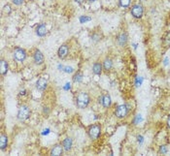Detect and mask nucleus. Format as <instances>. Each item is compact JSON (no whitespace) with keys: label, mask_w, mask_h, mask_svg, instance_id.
Segmentation results:
<instances>
[{"label":"nucleus","mask_w":170,"mask_h":156,"mask_svg":"<svg viewBox=\"0 0 170 156\" xmlns=\"http://www.w3.org/2000/svg\"><path fill=\"white\" fill-rule=\"evenodd\" d=\"M90 103V96L88 92L86 91H80L75 99V104L77 106V108L84 110L89 107Z\"/></svg>","instance_id":"1"},{"label":"nucleus","mask_w":170,"mask_h":156,"mask_svg":"<svg viewBox=\"0 0 170 156\" xmlns=\"http://www.w3.org/2000/svg\"><path fill=\"white\" fill-rule=\"evenodd\" d=\"M30 114H31V111H30L29 107L27 105H22L18 110L17 118H18V120H20V121H25L30 117Z\"/></svg>","instance_id":"2"},{"label":"nucleus","mask_w":170,"mask_h":156,"mask_svg":"<svg viewBox=\"0 0 170 156\" xmlns=\"http://www.w3.org/2000/svg\"><path fill=\"white\" fill-rule=\"evenodd\" d=\"M88 135L90 138V140H92V141H96L101 135V125L98 124V123L91 124L88 128Z\"/></svg>","instance_id":"3"},{"label":"nucleus","mask_w":170,"mask_h":156,"mask_svg":"<svg viewBox=\"0 0 170 156\" xmlns=\"http://www.w3.org/2000/svg\"><path fill=\"white\" fill-rule=\"evenodd\" d=\"M13 56H14V59H15L17 62L22 63V62H23L25 59H27V52H25L24 48L18 47V48H16L15 50H14Z\"/></svg>","instance_id":"4"},{"label":"nucleus","mask_w":170,"mask_h":156,"mask_svg":"<svg viewBox=\"0 0 170 156\" xmlns=\"http://www.w3.org/2000/svg\"><path fill=\"white\" fill-rule=\"evenodd\" d=\"M129 106L126 104H122V105H119L116 110H115V116L118 117V118H124L126 117V116L129 114Z\"/></svg>","instance_id":"5"},{"label":"nucleus","mask_w":170,"mask_h":156,"mask_svg":"<svg viewBox=\"0 0 170 156\" xmlns=\"http://www.w3.org/2000/svg\"><path fill=\"white\" fill-rule=\"evenodd\" d=\"M131 16L135 19H141L144 14V8L141 4H134L130 8Z\"/></svg>","instance_id":"6"},{"label":"nucleus","mask_w":170,"mask_h":156,"mask_svg":"<svg viewBox=\"0 0 170 156\" xmlns=\"http://www.w3.org/2000/svg\"><path fill=\"white\" fill-rule=\"evenodd\" d=\"M98 103L101 104V106L105 109H108L112 105V98L108 93H103L99 96L98 98Z\"/></svg>","instance_id":"7"},{"label":"nucleus","mask_w":170,"mask_h":156,"mask_svg":"<svg viewBox=\"0 0 170 156\" xmlns=\"http://www.w3.org/2000/svg\"><path fill=\"white\" fill-rule=\"evenodd\" d=\"M33 61L36 65H43L45 62V56L41 51L35 50V52L33 53Z\"/></svg>","instance_id":"8"},{"label":"nucleus","mask_w":170,"mask_h":156,"mask_svg":"<svg viewBox=\"0 0 170 156\" xmlns=\"http://www.w3.org/2000/svg\"><path fill=\"white\" fill-rule=\"evenodd\" d=\"M68 53H69V47H68V45L66 44H63L61 45V47L58 48V50H57V56H58V58H61V59H65Z\"/></svg>","instance_id":"9"},{"label":"nucleus","mask_w":170,"mask_h":156,"mask_svg":"<svg viewBox=\"0 0 170 156\" xmlns=\"http://www.w3.org/2000/svg\"><path fill=\"white\" fill-rule=\"evenodd\" d=\"M48 84L49 81L45 77H40L36 81V88L39 91H45L48 87Z\"/></svg>","instance_id":"10"},{"label":"nucleus","mask_w":170,"mask_h":156,"mask_svg":"<svg viewBox=\"0 0 170 156\" xmlns=\"http://www.w3.org/2000/svg\"><path fill=\"white\" fill-rule=\"evenodd\" d=\"M64 151V149L62 146V144H56L53 145V147L51 149L50 151V155L52 156H59V155H62Z\"/></svg>","instance_id":"11"},{"label":"nucleus","mask_w":170,"mask_h":156,"mask_svg":"<svg viewBox=\"0 0 170 156\" xmlns=\"http://www.w3.org/2000/svg\"><path fill=\"white\" fill-rule=\"evenodd\" d=\"M127 42H129V36H127L126 32H121L117 36V43L120 47H125Z\"/></svg>","instance_id":"12"},{"label":"nucleus","mask_w":170,"mask_h":156,"mask_svg":"<svg viewBox=\"0 0 170 156\" xmlns=\"http://www.w3.org/2000/svg\"><path fill=\"white\" fill-rule=\"evenodd\" d=\"M35 31H36V35L37 36H39V37H44L48 33V28L46 26V24L42 22V23L38 24V25L36 26Z\"/></svg>","instance_id":"13"},{"label":"nucleus","mask_w":170,"mask_h":156,"mask_svg":"<svg viewBox=\"0 0 170 156\" xmlns=\"http://www.w3.org/2000/svg\"><path fill=\"white\" fill-rule=\"evenodd\" d=\"M8 144H9V137H8L7 134L2 133L0 135V149H1V151L7 149Z\"/></svg>","instance_id":"14"},{"label":"nucleus","mask_w":170,"mask_h":156,"mask_svg":"<svg viewBox=\"0 0 170 156\" xmlns=\"http://www.w3.org/2000/svg\"><path fill=\"white\" fill-rule=\"evenodd\" d=\"M102 72H103V65H102V62L96 61L93 63L92 65V73L96 76H101Z\"/></svg>","instance_id":"15"},{"label":"nucleus","mask_w":170,"mask_h":156,"mask_svg":"<svg viewBox=\"0 0 170 156\" xmlns=\"http://www.w3.org/2000/svg\"><path fill=\"white\" fill-rule=\"evenodd\" d=\"M8 71H9V63H8L4 58L0 59V74L1 76H5L7 75Z\"/></svg>","instance_id":"16"},{"label":"nucleus","mask_w":170,"mask_h":156,"mask_svg":"<svg viewBox=\"0 0 170 156\" xmlns=\"http://www.w3.org/2000/svg\"><path fill=\"white\" fill-rule=\"evenodd\" d=\"M62 146L65 151H69L71 150L72 146H73V139L70 137H66L63 141H62Z\"/></svg>","instance_id":"17"},{"label":"nucleus","mask_w":170,"mask_h":156,"mask_svg":"<svg viewBox=\"0 0 170 156\" xmlns=\"http://www.w3.org/2000/svg\"><path fill=\"white\" fill-rule=\"evenodd\" d=\"M102 65H103V71L110 72L113 68V60L110 57H106L103 62H102Z\"/></svg>","instance_id":"18"},{"label":"nucleus","mask_w":170,"mask_h":156,"mask_svg":"<svg viewBox=\"0 0 170 156\" xmlns=\"http://www.w3.org/2000/svg\"><path fill=\"white\" fill-rule=\"evenodd\" d=\"M72 80H73L74 83H76V84L82 83L83 80H84V74L81 71H78L77 73H75V75L73 76Z\"/></svg>","instance_id":"19"},{"label":"nucleus","mask_w":170,"mask_h":156,"mask_svg":"<svg viewBox=\"0 0 170 156\" xmlns=\"http://www.w3.org/2000/svg\"><path fill=\"white\" fill-rule=\"evenodd\" d=\"M163 43V45H164V48H169V47H170V31H168L167 33L164 35Z\"/></svg>","instance_id":"20"},{"label":"nucleus","mask_w":170,"mask_h":156,"mask_svg":"<svg viewBox=\"0 0 170 156\" xmlns=\"http://www.w3.org/2000/svg\"><path fill=\"white\" fill-rule=\"evenodd\" d=\"M131 0H119V5L122 8H129L130 6Z\"/></svg>","instance_id":"21"},{"label":"nucleus","mask_w":170,"mask_h":156,"mask_svg":"<svg viewBox=\"0 0 170 156\" xmlns=\"http://www.w3.org/2000/svg\"><path fill=\"white\" fill-rule=\"evenodd\" d=\"M90 38L93 42H98V41L101 40V34L99 33V32H93L90 36Z\"/></svg>","instance_id":"22"},{"label":"nucleus","mask_w":170,"mask_h":156,"mask_svg":"<svg viewBox=\"0 0 170 156\" xmlns=\"http://www.w3.org/2000/svg\"><path fill=\"white\" fill-rule=\"evenodd\" d=\"M168 152V147L166 145H160L159 149H158V153L159 154H166Z\"/></svg>","instance_id":"23"},{"label":"nucleus","mask_w":170,"mask_h":156,"mask_svg":"<svg viewBox=\"0 0 170 156\" xmlns=\"http://www.w3.org/2000/svg\"><path fill=\"white\" fill-rule=\"evenodd\" d=\"M91 20L90 17H88V16H82V17H80V22L81 23H85L87 21H90Z\"/></svg>","instance_id":"24"},{"label":"nucleus","mask_w":170,"mask_h":156,"mask_svg":"<svg viewBox=\"0 0 170 156\" xmlns=\"http://www.w3.org/2000/svg\"><path fill=\"white\" fill-rule=\"evenodd\" d=\"M11 1L16 6H21L24 3V0H11Z\"/></svg>","instance_id":"25"},{"label":"nucleus","mask_w":170,"mask_h":156,"mask_svg":"<svg viewBox=\"0 0 170 156\" xmlns=\"http://www.w3.org/2000/svg\"><path fill=\"white\" fill-rule=\"evenodd\" d=\"M63 70H64V72L67 73V74H71V73L74 72V68L71 67V66H65V67L63 68Z\"/></svg>","instance_id":"26"},{"label":"nucleus","mask_w":170,"mask_h":156,"mask_svg":"<svg viewBox=\"0 0 170 156\" xmlns=\"http://www.w3.org/2000/svg\"><path fill=\"white\" fill-rule=\"evenodd\" d=\"M3 10L7 13V15H10L11 12H12V10H11V6H10L9 4H6V5L4 6V8H3Z\"/></svg>","instance_id":"27"},{"label":"nucleus","mask_w":170,"mask_h":156,"mask_svg":"<svg viewBox=\"0 0 170 156\" xmlns=\"http://www.w3.org/2000/svg\"><path fill=\"white\" fill-rule=\"evenodd\" d=\"M137 142L139 143V145H142V144H143V142H144V138H143V136H141V135H138V136H137Z\"/></svg>","instance_id":"28"},{"label":"nucleus","mask_w":170,"mask_h":156,"mask_svg":"<svg viewBox=\"0 0 170 156\" xmlns=\"http://www.w3.org/2000/svg\"><path fill=\"white\" fill-rule=\"evenodd\" d=\"M74 1L76 2V3H78V4H83L86 0H74Z\"/></svg>","instance_id":"29"},{"label":"nucleus","mask_w":170,"mask_h":156,"mask_svg":"<svg viewBox=\"0 0 170 156\" xmlns=\"http://www.w3.org/2000/svg\"><path fill=\"white\" fill-rule=\"evenodd\" d=\"M166 124H167V127L170 129V116L168 117V118H167V121H166Z\"/></svg>","instance_id":"30"},{"label":"nucleus","mask_w":170,"mask_h":156,"mask_svg":"<svg viewBox=\"0 0 170 156\" xmlns=\"http://www.w3.org/2000/svg\"><path fill=\"white\" fill-rule=\"evenodd\" d=\"M49 133H50V129H46V130L43 131V133H42V135H47V134H49Z\"/></svg>","instance_id":"31"},{"label":"nucleus","mask_w":170,"mask_h":156,"mask_svg":"<svg viewBox=\"0 0 170 156\" xmlns=\"http://www.w3.org/2000/svg\"><path fill=\"white\" fill-rule=\"evenodd\" d=\"M25 92H27V90L23 89V90H21V92H20V95H24Z\"/></svg>","instance_id":"32"},{"label":"nucleus","mask_w":170,"mask_h":156,"mask_svg":"<svg viewBox=\"0 0 170 156\" xmlns=\"http://www.w3.org/2000/svg\"><path fill=\"white\" fill-rule=\"evenodd\" d=\"M163 64L165 65V66H166V65L168 64V58H167V57H166V58L164 59V61H163Z\"/></svg>","instance_id":"33"},{"label":"nucleus","mask_w":170,"mask_h":156,"mask_svg":"<svg viewBox=\"0 0 170 156\" xmlns=\"http://www.w3.org/2000/svg\"><path fill=\"white\" fill-rule=\"evenodd\" d=\"M88 1H89V2H90V3H92V2H95L96 0H88Z\"/></svg>","instance_id":"34"}]
</instances>
